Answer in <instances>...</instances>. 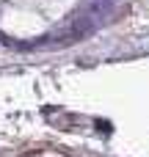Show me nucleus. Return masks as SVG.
I'll list each match as a JSON object with an SVG mask.
<instances>
[{
  "instance_id": "f257e3e1",
  "label": "nucleus",
  "mask_w": 149,
  "mask_h": 157,
  "mask_svg": "<svg viewBox=\"0 0 149 157\" xmlns=\"http://www.w3.org/2000/svg\"><path fill=\"white\" fill-rule=\"evenodd\" d=\"M19 157H75V155H66L58 149H39V152H28V155H19Z\"/></svg>"
}]
</instances>
